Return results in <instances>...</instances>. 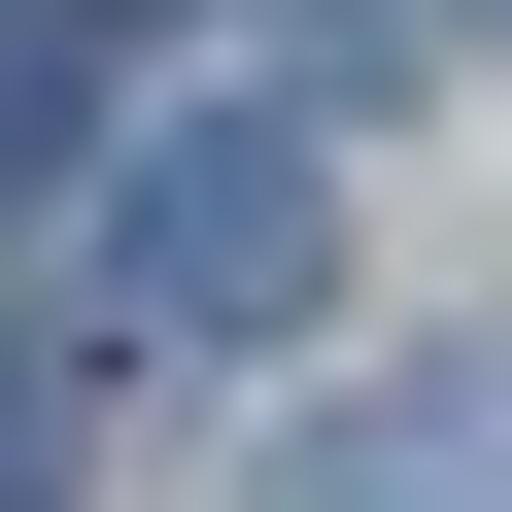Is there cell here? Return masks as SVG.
<instances>
[{
    "mask_svg": "<svg viewBox=\"0 0 512 512\" xmlns=\"http://www.w3.org/2000/svg\"><path fill=\"white\" fill-rule=\"evenodd\" d=\"M103 274H137V342H308V308H342V171H308V103H137Z\"/></svg>",
    "mask_w": 512,
    "mask_h": 512,
    "instance_id": "1",
    "label": "cell"
},
{
    "mask_svg": "<svg viewBox=\"0 0 512 512\" xmlns=\"http://www.w3.org/2000/svg\"><path fill=\"white\" fill-rule=\"evenodd\" d=\"M274 512H478V410H410V444H376V410H342V444H308V478H274Z\"/></svg>",
    "mask_w": 512,
    "mask_h": 512,
    "instance_id": "2",
    "label": "cell"
},
{
    "mask_svg": "<svg viewBox=\"0 0 512 512\" xmlns=\"http://www.w3.org/2000/svg\"><path fill=\"white\" fill-rule=\"evenodd\" d=\"M0 171H69V0H0Z\"/></svg>",
    "mask_w": 512,
    "mask_h": 512,
    "instance_id": "3",
    "label": "cell"
}]
</instances>
